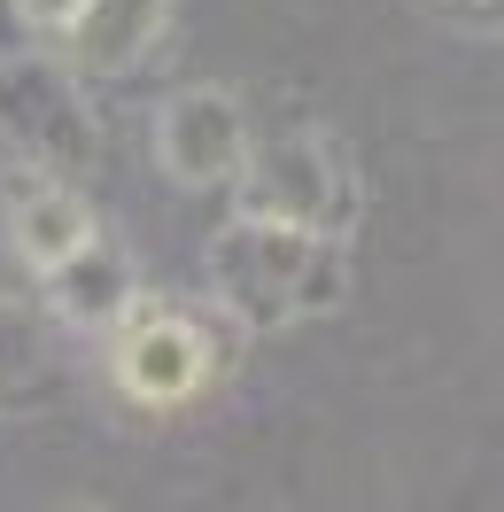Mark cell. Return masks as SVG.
Returning <instances> with one entry per match:
<instances>
[{
  "label": "cell",
  "mask_w": 504,
  "mask_h": 512,
  "mask_svg": "<svg viewBox=\"0 0 504 512\" xmlns=\"http://www.w3.org/2000/svg\"><path fill=\"white\" fill-rule=\"evenodd\" d=\"M349 288V241L342 233H311V225L280 218H241L210 241V295L218 311H233L241 326H303L326 319Z\"/></svg>",
  "instance_id": "6da1fadb"
},
{
  "label": "cell",
  "mask_w": 504,
  "mask_h": 512,
  "mask_svg": "<svg viewBox=\"0 0 504 512\" xmlns=\"http://www.w3.org/2000/svg\"><path fill=\"white\" fill-rule=\"evenodd\" d=\"M241 210L249 218H280V225H311V233H342L357 218V171L342 163L334 132L295 125V132H264L249 140V163H241Z\"/></svg>",
  "instance_id": "7a4b0ae2"
},
{
  "label": "cell",
  "mask_w": 504,
  "mask_h": 512,
  "mask_svg": "<svg viewBox=\"0 0 504 512\" xmlns=\"http://www.w3.org/2000/svg\"><path fill=\"white\" fill-rule=\"evenodd\" d=\"M0 148L24 171H55V179H78L94 163L101 148L94 109L55 55H8L0 63Z\"/></svg>",
  "instance_id": "3957f363"
},
{
  "label": "cell",
  "mask_w": 504,
  "mask_h": 512,
  "mask_svg": "<svg viewBox=\"0 0 504 512\" xmlns=\"http://www.w3.org/2000/svg\"><path fill=\"white\" fill-rule=\"evenodd\" d=\"M109 373H117V388H125L132 404L179 412V404H194L210 388L218 350H210L202 319L171 311V303H132L125 319L109 326Z\"/></svg>",
  "instance_id": "277c9868"
},
{
  "label": "cell",
  "mask_w": 504,
  "mask_h": 512,
  "mask_svg": "<svg viewBox=\"0 0 504 512\" xmlns=\"http://www.w3.org/2000/svg\"><path fill=\"white\" fill-rule=\"evenodd\" d=\"M249 140H256L249 109L225 86H179L156 109V163L179 187H233L249 163Z\"/></svg>",
  "instance_id": "5b68a950"
},
{
  "label": "cell",
  "mask_w": 504,
  "mask_h": 512,
  "mask_svg": "<svg viewBox=\"0 0 504 512\" xmlns=\"http://www.w3.org/2000/svg\"><path fill=\"white\" fill-rule=\"evenodd\" d=\"M163 32H171V0H78L70 32L55 39L63 47L55 63L70 78H125L163 47Z\"/></svg>",
  "instance_id": "8992f818"
},
{
  "label": "cell",
  "mask_w": 504,
  "mask_h": 512,
  "mask_svg": "<svg viewBox=\"0 0 504 512\" xmlns=\"http://www.w3.org/2000/svg\"><path fill=\"white\" fill-rule=\"evenodd\" d=\"M8 241H16V256L32 264L39 280H47L55 264H70L86 241H101L94 210H86V194H78V179L16 171V179H8Z\"/></svg>",
  "instance_id": "52a82bcc"
},
{
  "label": "cell",
  "mask_w": 504,
  "mask_h": 512,
  "mask_svg": "<svg viewBox=\"0 0 504 512\" xmlns=\"http://www.w3.org/2000/svg\"><path fill=\"white\" fill-rule=\"evenodd\" d=\"M39 288H47V303H55L70 326H117L132 303H140V295H132V264L109 249V241H86V249L70 256V264H55Z\"/></svg>",
  "instance_id": "ba28073f"
},
{
  "label": "cell",
  "mask_w": 504,
  "mask_h": 512,
  "mask_svg": "<svg viewBox=\"0 0 504 512\" xmlns=\"http://www.w3.org/2000/svg\"><path fill=\"white\" fill-rule=\"evenodd\" d=\"M427 16H442V24H466V32H497V8L504 0H419Z\"/></svg>",
  "instance_id": "9c48e42d"
},
{
  "label": "cell",
  "mask_w": 504,
  "mask_h": 512,
  "mask_svg": "<svg viewBox=\"0 0 504 512\" xmlns=\"http://www.w3.org/2000/svg\"><path fill=\"white\" fill-rule=\"evenodd\" d=\"M16 16H24L39 39H63L70 16H78V0H16Z\"/></svg>",
  "instance_id": "30bf717a"
}]
</instances>
